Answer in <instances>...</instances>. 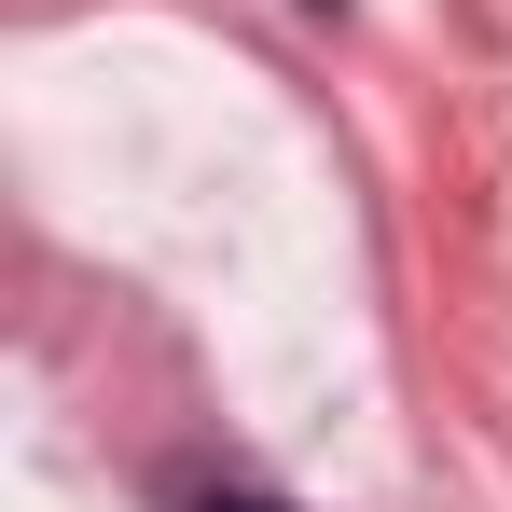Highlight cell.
<instances>
[{"label":"cell","mask_w":512,"mask_h":512,"mask_svg":"<svg viewBox=\"0 0 512 512\" xmlns=\"http://www.w3.org/2000/svg\"><path fill=\"white\" fill-rule=\"evenodd\" d=\"M208 512H277V499H208Z\"/></svg>","instance_id":"1"}]
</instances>
